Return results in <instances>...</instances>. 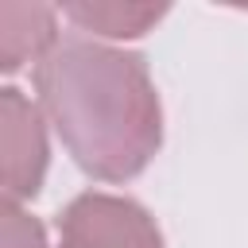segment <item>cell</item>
Here are the masks:
<instances>
[{
	"label": "cell",
	"instance_id": "obj_1",
	"mask_svg": "<svg viewBox=\"0 0 248 248\" xmlns=\"http://www.w3.org/2000/svg\"><path fill=\"white\" fill-rule=\"evenodd\" d=\"M31 78L46 124L89 178L128 182L159 155L163 101L143 54L62 35Z\"/></svg>",
	"mask_w": 248,
	"mask_h": 248
},
{
	"label": "cell",
	"instance_id": "obj_2",
	"mask_svg": "<svg viewBox=\"0 0 248 248\" xmlns=\"http://www.w3.org/2000/svg\"><path fill=\"white\" fill-rule=\"evenodd\" d=\"M54 248H167L159 221L124 194L85 190L54 221Z\"/></svg>",
	"mask_w": 248,
	"mask_h": 248
},
{
	"label": "cell",
	"instance_id": "obj_3",
	"mask_svg": "<svg viewBox=\"0 0 248 248\" xmlns=\"http://www.w3.org/2000/svg\"><path fill=\"white\" fill-rule=\"evenodd\" d=\"M0 155H4V202H31L43 190L50 143L46 116L39 101L19 93L16 85L0 89Z\"/></svg>",
	"mask_w": 248,
	"mask_h": 248
},
{
	"label": "cell",
	"instance_id": "obj_4",
	"mask_svg": "<svg viewBox=\"0 0 248 248\" xmlns=\"http://www.w3.org/2000/svg\"><path fill=\"white\" fill-rule=\"evenodd\" d=\"M58 8L50 4H0V70L16 74L23 62H39L58 43Z\"/></svg>",
	"mask_w": 248,
	"mask_h": 248
},
{
	"label": "cell",
	"instance_id": "obj_5",
	"mask_svg": "<svg viewBox=\"0 0 248 248\" xmlns=\"http://www.w3.org/2000/svg\"><path fill=\"white\" fill-rule=\"evenodd\" d=\"M170 8L167 4H62V16L89 35L105 39H140Z\"/></svg>",
	"mask_w": 248,
	"mask_h": 248
},
{
	"label": "cell",
	"instance_id": "obj_6",
	"mask_svg": "<svg viewBox=\"0 0 248 248\" xmlns=\"http://www.w3.org/2000/svg\"><path fill=\"white\" fill-rule=\"evenodd\" d=\"M4 248H50L43 221L16 202H4Z\"/></svg>",
	"mask_w": 248,
	"mask_h": 248
}]
</instances>
